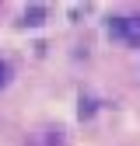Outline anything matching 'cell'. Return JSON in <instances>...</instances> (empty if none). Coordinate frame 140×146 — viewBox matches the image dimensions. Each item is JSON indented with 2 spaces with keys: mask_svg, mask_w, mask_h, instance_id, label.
I'll return each mask as SVG.
<instances>
[{
  "mask_svg": "<svg viewBox=\"0 0 140 146\" xmlns=\"http://www.w3.org/2000/svg\"><path fill=\"white\" fill-rule=\"evenodd\" d=\"M42 14H46L42 7H32V11L25 14V25H42Z\"/></svg>",
  "mask_w": 140,
  "mask_h": 146,
  "instance_id": "1",
  "label": "cell"
},
{
  "mask_svg": "<svg viewBox=\"0 0 140 146\" xmlns=\"http://www.w3.org/2000/svg\"><path fill=\"white\" fill-rule=\"evenodd\" d=\"M7 77H11V70H7V63H4V59H0V87L7 84Z\"/></svg>",
  "mask_w": 140,
  "mask_h": 146,
  "instance_id": "2",
  "label": "cell"
}]
</instances>
